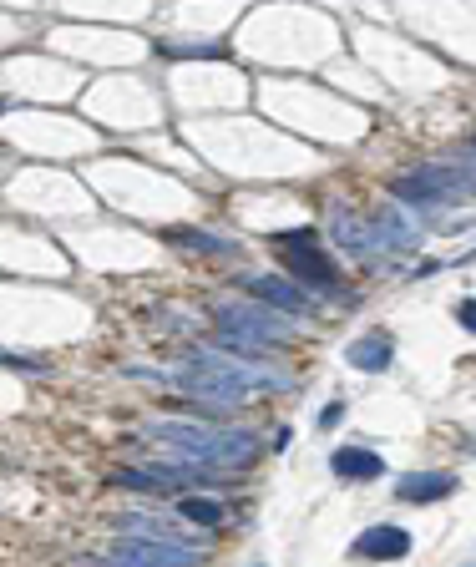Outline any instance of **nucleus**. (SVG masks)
<instances>
[{
	"label": "nucleus",
	"instance_id": "f257e3e1",
	"mask_svg": "<svg viewBox=\"0 0 476 567\" xmlns=\"http://www.w3.org/2000/svg\"><path fill=\"white\" fill-rule=\"evenodd\" d=\"M173 380L198 400V405H223V411H233L238 400H249L254 390H284L289 380L284 375H274V370H264V365H254V360H244V355H213V350H198V355H188L178 370H173Z\"/></svg>",
	"mask_w": 476,
	"mask_h": 567
},
{
	"label": "nucleus",
	"instance_id": "f03ea898",
	"mask_svg": "<svg viewBox=\"0 0 476 567\" xmlns=\"http://www.w3.org/2000/svg\"><path fill=\"white\" fill-rule=\"evenodd\" d=\"M147 436L163 441L173 461L203 466V471H244L259 451V441L249 431H228V426H208V421H147Z\"/></svg>",
	"mask_w": 476,
	"mask_h": 567
},
{
	"label": "nucleus",
	"instance_id": "7ed1b4c3",
	"mask_svg": "<svg viewBox=\"0 0 476 567\" xmlns=\"http://www.w3.org/2000/svg\"><path fill=\"white\" fill-rule=\"evenodd\" d=\"M213 319H218V345L223 350H238V355H264V350H279V345H289L294 340V330L279 319V309H264L259 299H223L218 309H213Z\"/></svg>",
	"mask_w": 476,
	"mask_h": 567
},
{
	"label": "nucleus",
	"instance_id": "20e7f679",
	"mask_svg": "<svg viewBox=\"0 0 476 567\" xmlns=\"http://www.w3.org/2000/svg\"><path fill=\"white\" fill-rule=\"evenodd\" d=\"M203 552L198 547H178V542H152V537H117L107 547V557H97L92 567H193Z\"/></svg>",
	"mask_w": 476,
	"mask_h": 567
},
{
	"label": "nucleus",
	"instance_id": "39448f33",
	"mask_svg": "<svg viewBox=\"0 0 476 567\" xmlns=\"http://www.w3.org/2000/svg\"><path fill=\"white\" fill-rule=\"evenodd\" d=\"M390 193L401 198V208H431V203H451L456 193H471L456 162H431V168L411 173V178H395Z\"/></svg>",
	"mask_w": 476,
	"mask_h": 567
},
{
	"label": "nucleus",
	"instance_id": "423d86ee",
	"mask_svg": "<svg viewBox=\"0 0 476 567\" xmlns=\"http://www.w3.org/2000/svg\"><path fill=\"white\" fill-rule=\"evenodd\" d=\"M274 243H279V254H284V264H289L294 284H314V289L335 294V264H330V254L320 249V238H314V228L279 233Z\"/></svg>",
	"mask_w": 476,
	"mask_h": 567
},
{
	"label": "nucleus",
	"instance_id": "0eeeda50",
	"mask_svg": "<svg viewBox=\"0 0 476 567\" xmlns=\"http://www.w3.org/2000/svg\"><path fill=\"white\" fill-rule=\"evenodd\" d=\"M244 289H249V299H259L279 314H314V299L299 284L279 279V274H254V279H244Z\"/></svg>",
	"mask_w": 476,
	"mask_h": 567
},
{
	"label": "nucleus",
	"instance_id": "6e6552de",
	"mask_svg": "<svg viewBox=\"0 0 476 567\" xmlns=\"http://www.w3.org/2000/svg\"><path fill=\"white\" fill-rule=\"evenodd\" d=\"M330 228H335V243H340L345 254H355V259H370L375 249H385L375 218H360V213H350V208H335V213H330Z\"/></svg>",
	"mask_w": 476,
	"mask_h": 567
},
{
	"label": "nucleus",
	"instance_id": "1a4fd4ad",
	"mask_svg": "<svg viewBox=\"0 0 476 567\" xmlns=\"http://www.w3.org/2000/svg\"><path fill=\"white\" fill-rule=\"evenodd\" d=\"M355 552H360V557H375V562H395V557H406V552H411V532H406V527L380 522V527L360 532Z\"/></svg>",
	"mask_w": 476,
	"mask_h": 567
},
{
	"label": "nucleus",
	"instance_id": "9d476101",
	"mask_svg": "<svg viewBox=\"0 0 476 567\" xmlns=\"http://www.w3.org/2000/svg\"><path fill=\"white\" fill-rule=\"evenodd\" d=\"M330 471L345 476V481H375V476L385 471V461H380L370 446H340V451L330 456Z\"/></svg>",
	"mask_w": 476,
	"mask_h": 567
},
{
	"label": "nucleus",
	"instance_id": "9b49d317",
	"mask_svg": "<svg viewBox=\"0 0 476 567\" xmlns=\"http://www.w3.org/2000/svg\"><path fill=\"white\" fill-rule=\"evenodd\" d=\"M451 486H456V476H446V471H411V476H401L395 497L401 502H441Z\"/></svg>",
	"mask_w": 476,
	"mask_h": 567
},
{
	"label": "nucleus",
	"instance_id": "f8f14e48",
	"mask_svg": "<svg viewBox=\"0 0 476 567\" xmlns=\"http://www.w3.org/2000/svg\"><path fill=\"white\" fill-rule=\"evenodd\" d=\"M345 360H350L355 370H390V340H385V335H365V340H355V345L345 350Z\"/></svg>",
	"mask_w": 476,
	"mask_h": 567
},
{
	"label": "nucleus",
	"instance_id": "ddd939ff",
	"mask_svg": "<svg viewBox=\"0 0 476 567\" xmlns=\"http://www.w3.org/2000/svg\"><path fill=\"white\" fill-rule=\"evenodd\" d=\"M178 517H188V522H198V527H218V522H223V507H218L213 497H183V502H178Z\"/></svg>",
	"mask_w": 476,
	"mask_h": 567
},
{
	"label": "nucleus",
	"instance_id": "4468645a",
	"mask_svg": "<svg viewBox=\"0 0 476 567\" xmlns=\"http://www.w3.org/2000/svg\"><path fill=\"white\" fill-rule=\"evenodd\" d=\"M168 238H183V243H193V249H203V254H233V243L228 238H208V233H188V228H178V233H168Z\"/></svg>",
	"mask_w": 476,
	"mask_h": 567
},
{
	"label": "nucleus",
	"instance_id": "2eb2a0df",
	"mask_svg": "<svg viewBox=\"0 0 476 567\" xmlns=\"http://www.w3.org/2000/svg\"><path fill=\"white\" fill-rule=\"evenodd\" d=\"M163 51L168 56H228V46H218V41L213 46H163Z\"/></svg>",
	"mask_w": 476,
	"mask_h": 567
},
{
	"label": "nucleus",
	"instance_id": "dca6fc26",
	"mask_svg": "<svg viewBox=\"0 0 476 567\" xmlns=\"http://www.w3.org/2000/svg\"><path fill=\"white\" fill-rule=\"evenodd\" d=\"M340 421H345V400H330L325 411H320V426L330 431V426H340Z\"/></svg>",
	"mask_w": 476,
	"mask_h": 567
},
{
	"label": "nucleus",
	"instance_id": "f3484780",
	"mask_svg": "<svg viewBox=\"0 0 476 567\" xmlns=\"http://www.w3.org/2000/svg\"><path fill=\"white\" fill-rule=\"evenodd\" d=\"M456 319H461V324H466V330L476 335V299H466V304L456 309Z\"/></svg>",
	"mask_w": 476,
	"mask_h": 567
},
{
	"label": "nucleus",
	"instance_id": "a211bd4d",
	"mask_svg": "<svg viewBox=\"0 0 476 567\" xmlns=\"http://www.w3.org/2000/svg\"><path fill=\"white\" fill-rule=\"evenodd\" d=\"M6 365H16V370H41L36 360H26V355H6Z\"/></svg>",
	"mask_w": 476,
	"mask_h": 567
},
{
	"label": "nucleus",
	"instance_id": "6ab92c4d",
	"mask_svg": "<svg viewBox=\"0 0 476 567\" xmlns=\"http://www.w3.org/2000/svg\"><path fill=\"white\" fill-rule=\"evenodd\" d=\"M0 112H6V107H0Z\"/></svg>",
	"mask_w": 476,
	"mask_h": 567
}]
</instances>
